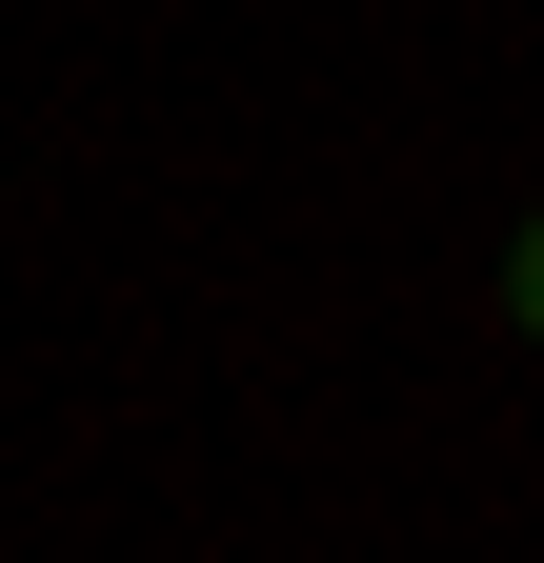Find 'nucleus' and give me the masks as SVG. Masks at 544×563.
Listing matches in <instances>:
<instances>
[{"label":"nucleus","instance_id":"1","mask_svg":"<svg viewBox=\"0 0 544 563\" xmlns=\"http://www.w3.org/2000/svg\"><path fill=\"white\" fill-rule=\"evenodd\" d=\"M504 322H524V342H544V222H524V262H504Z\"/></svg>","mask_w":544,"mask_h":563}]
</instances>
